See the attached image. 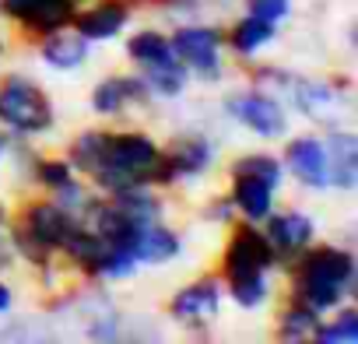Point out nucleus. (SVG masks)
<instances>
[{
  "label": "nucleus",
  "instance_id": "nucleus-8",
  "mask_svg": "<svg viewBox=\"0 0 358 344\" xmlns=\"http://www.w3.org/2000/svg\"><path fill=\"white\" fill-rule=\"evenodd\" d=\"M225 109H229V116L236 123H243L257 137L274 141V137H285L288 134V113L281 109L278 99H271L264 92H236V95H229Z\"/></svg>",
  "mask_w": 358,
  "mask_h": 344
},
{
  "label": "nucleus",
  "instance_id": "nucleus-4",
  "mask_svg": "<svg viewBox=\"0 0 358 344\" xmlns=\"http://www.w3.org/2000/svg\"><path fill=\"white\" fill-rule=\"evenodd\" d=\"M218 148L208 134H179L169 141V148L158 151L155 165V187H172L179 180H197L215 165Z\"/></svg>",
  "mask_w": 358,
  "mask_h": 344
},
{
  "label": "nucleus",
  "instance_id": "nucleus-36",
  "mask_svg": "<svg viewBox=\"0 0 358 344\" xmlns=\"http://www.w3.org/2000/svg\"><path fill=\"white\" fill-rule=\"evenodd\" d=\"M74 4H85V0H74Z\"/></svg>",
  "mask_w": 358,
  "mask_h": 344
},
{
  "label": "nucleus",
  "instance_id": "nucleus-16",
  "mask_svg": "<svg viewBox=\"0 0 358 344\" xmlns=\"http://www.w3.org/2000/svg\"><path fill=\"white\" fill-rule=\"evenodd\" d=\"M327 151V180L334 190L351 194L358 187V137L348 130H330L323 141Z\"/></svg>",
  "mask_w": 358,
  "mask_h": 344
},
{
  "label": "nucleus",
  "instance_id": "nucleus-3",
  "mask_svg": "<svg viewBox=\"0 0 358 344\" xmlns=\"http://www.w3.org/2000/svg\"><path fill=\"white\" fill-rule=\"evenodd\" d=\"M53 99L25 74H8L0 81V127L15 137H39L53 127Z\"/></svg>",
  "mask_w": 358,
  "mask_h": 344
},
{
  "label": "nucleus",
  "instance_id": "nucleus-20",
  "mask_svg": "<svg viewBox=\"0 0 358 344\" xmlns=\"http://www.w3.org/2000/svg\"><path fill=\"white\" fill-rule=\"evenodd\" d=\"M274 36H278V25L246 15V18H239V22L225 32V46H229L236 57L250 60V57H257L267 43H274Z\"/></svg>",
  "mask_w": 358,
  "mask_h": 344
},
{
  "label": "nucleus",
  "instance_id": "nucleus-5",
  "mask_svg": "<svg viewBox=\"0 0 358 344\" xmlns=\"http://www.w3.org/2000/svg\"><path fill=\"white\" fill-rule=\"evenodd\" d=\"M172 53L187 71H194L204 85H215L222 78V50L225 32L218 25H179L172 36Z\"/></svg>",
  "mask_w": 358,
  "mask_h": 344
},
{
  "label": "nucleus",
  "instance_id": "nucleus-29",
  "mask_svg": "<svg viewBox=\"0 0 358 344\" xmlns=\"http://www.w3.org/2000/svg\"><path fill=\"white\" fill-rule=\"evenodd\" d=\"M288 11H292V0H250V8H246V15L264 18V22H271V25L285 22Z\"/></svg>",
  "mask_w": 358,
  "mask_h": 344
},
{
  "label": "nucleus",
  "instance_id": "nucleus-34",
  "mask_svg": "<svg viewBox=\"0 0 358 344\" xmlns=\"http://www.w3.org/2000/svg\"><path fill=\"white\" fill-rule=\"evenodd\" d=\"M8 53V43H4V36H0V57H4Z\"/></svg>",
  "mask_w": 358,
  "mask_h": 344
},
{
  "label": "nucleus",
  "instance_id": "nucleus-2",
  "mask_svg": "<svg viewBox=\"0 0 358 344\" xmlns=\"http://www.w3.org/2000/svg\"><path fill=\"white\" fill-rule=\"evenodd\" d=\"M158 141L148 130H109L102 165L92 172V183L106 194L123 187H155V165H158Z\"/></svg>",
  "mask_w": 358,
  "mask_h": 344
},
{
  "label": "nucleus",
  "instance_id": "nucleus-18",
  "mask_svg": "<svg viewBox=\"0 0 358 344\" xmlns=\"http://www.w3.org/2000/svg\"><path fill=\"white\" fill-rule=\"evenodd\" d=\"M130 253H134L137 264H169L183 253V239H179L165 222H151L134 236Z\"/></svg>",
  "mask_w": 358,
  "mask_h": 344
},
{
  "label": "nucleus",
  "instance_id": "nucleus-32",
  "mask_svg": "<svg viewBox=\"0 0 358 344\" xmlns=\"http://www.w3.org/2000/svg\"><path fill=\"white\" fill-rule=\"evenodd\" d=\"M11 260H15V250L4 243V236H0V274H4V271L11 267Z\"/></svg>",
  "mask_w": 358,
  "mask_h": 344
},
{
  "label": "nucleus",
  "instance_id": "nucleus-13",
  "mask_svg": "<svg viewBox=\"0 0 358 344\" xmlns=\"http://www.w3.org/2000/svg\"><path fill=\"white\" fill-rule=\"evenodd\" d=\"M292 102L302 116L316 120V123H334V109L344 102L348 85L344 81H320V78H299L288 81Z\"/></svg>",
  "mask_w": 358,
  "mask_h": 344
},
{
  "label": "nucleus",
  "instance_id": "nucleus-30",
  "mask_svg": "<svg viewBox=\"0 0 358 344\" xmlns=\"http://www.w3.org/2000/svg\"><path fill=\"white\" fill-rule=\"evenodd\" d=\"M204 215H208V222H218V218H225V222H236V208H232V201H229V197H222V201H211Z\"/></svg>",
  "mask_w": 358,
  "mask_h": 344
},
{
  "label": "nucleus",
  "instance_id": "nucleus-22",
  "mask_svg": "<svg viewBox=\"0 0 358 344\" xmlns=\"http://www.w3.org/2000/svg\"><path fill=\"white\" fill-rule=\"evenodd\" d=\"M316 327H320V313L295 302V299H288V306L278 316V334L274 337L285 341V344H299V341H313Z\"/></svg>",
  "mask_w": 358,
  "mask_h": 344
},
{
  "label": "nucleus",
  "instance_id": "nucleus-15",
  "mask_svg": "<svg viewBox=\"0 0 358 344\" xmlns=\"http://www.w3.org/2000/svg\"><path fill=\"white\" fill-rule=\"evenodd\" d=\"M130 4L127 0H95L88 11H78L74 15V32H81L88 43H106V39H116L127 25H130Z\"/></svg>",
  "mask_w": 358,
  "mask_h": 344
},
{
  "label": "nucleus",
  "instance_id": "nucleus-26",
  "mask_svg": "<svg viewBox=\"0 0 358 344\" xmlns=\"http://www.w3.org/2000/svg\"><path fill=\"white\" fill-rule=\"evenodd\" d=\"M313 341L320 344H358V313L344 302L341 309H334L330 323H320Z\"/></svg>",
  "mask_w": 358,
  "mask_h": 344
},
{
  "label": "nucleus",
  "instance_id": "nucleus-6",
  "mask_svg": "<svg viewBox=\"0 0 358 344\" xmlns=\"http://www.w3.org/2000/svg\"><path fill=\"white\" fill-rule=\"evenodd\" d=\"M271 267H278V264H274V250H271L264 229L253 222L236 225L225 243V253H222V281L271 274Z\"/></svg>",
  "mask_w": 358,
  "mask_h": 344
},
{
  "label": "nucleus",
  "instance_id": "nucleus-19",
  "mask_svg": "<svg viewBox=\"0 0 358 344\" xmlns=\"http://www.w3.org/2000/svg\"><path fill=\"white\" fill-rule=\"evenodd\" d=\"M43 64H50L53 71H78L88 64V39L81 32H50L43 36Z\"/></svg>",
  "mask_w": 358,
  "mask_h": 344
},
{
  "label": "nucleus",
  "instance_id": "nucleus-23",
  "mask_svg": "<svg viewBox=\"0 0 358 344\" xmlns=\"http://www.w3.org/2000/svg\"><path fill=\"white\" fill-rule=\"evenodd\" d=\"M106 134L109 130H85L71 141L67 148V162L74 172H85V176H92V172L102 165V151H106Z\"/></svg>",
  "mask_w": 358,
  "mask_h": 344
},
{
  "label": "nucleus",
  "instance_id": "nucleus-35",
  "mask_svg": "<svg viewBox=\"0 0 358 344\" xmlns=\"http://www.w3.org/2000/svg\"><path fill=\"white\" fill-rule=\"evenodd\" d=\"M151 4H165V0H151Z\"/></svg>",
  "mask_w": 358,
  "mask_h": 344
},
{
  "label": "nucleus",
  "instance_id": "nucleus-24",
  "mask_svg": "<svg viewBox=\"0 0 358 344\" xmlns=\"http://www.w3.org/2000/svg\"><path fill=\"white\" fill-rule=\"evenodd\" d=\"M141 78L148 81V88H151L155 99H176V95H183V88H187V81H190V71L179 64V60H172V64L141 71Z\"/></svg>",
  "mask_w": 358,
  "mask_h": 344
},
{
  "label": "nucleus",
  "instance_id": "nucleus-1",
  "mask_svg": "<svg viewBox=\"0 0 358 344\" xmlns=\"http://www.w3.org/2000/svg\"><path fill=\"white\" fill-rule=\"evenodd\" d=\"M292 299L316 309L320 316L323 313H334L341 309L344 302L355 299V288H358V264H355V253L344 250V246H306L292 264Z\"/></svg>",
  "mask_w": 358,
  "mask_h": 344
},
{
  "label": "nucleus",
  "instance_id": "nucleus-7",
  "mask_svg": "<svg viewBox=\"0 0 358 344\" xmlns=\"http://www.w3.org/2000/svg\"><path fill=\"white\" fill-rule=\"evenodd\" d=\"M0 11H4L22 32L43 39L50 32L71 29L78 4L74 0H0Z\"/></svg>",
  "mask_w": 358,
  "mask_h": 344
},
{
  "label": "nucleus",
  "instance_id": "nucleus-27",
  "mask_svg": "<svg viewBox=\"0 0 358 344\" xmlns=\"http://www.w3.org/2000/svg\"><path fill=\"white\" fill-rule=\"evenodd\" d=\"M232 176H253V180H264L267 187L278 190L281 180H285V165L274 155H243L232 165Z\"/></svg>",
  "mask_w": 358,
  "mask_h": 344
},
{
  "label": "nucleus",
  "instance_id": "nucleus-31",
  "mask_svg": "<svg viewBox=\"0 0 358 344\" xmlns=\"http://www.w3.org/2000/svg\"><path fill=\"white\" fill-rule=\"evenodd\" d=\"M11 306H15V292H11L4 281H0V316L11 313Z\"/></svg>",
  "mask_w": 358,
  "mask_h": 344
},
{
  "label": "nucleus",
  "instance_id": "nucleus-11",
  "mask_svg": "<svg viewBox=\"0 0 358 344\" xmlns=\"http://www.w3.org/2000/svg\"><path fill=\"white\" fill-rule=\"evenodd\" d=\"M36 243H43L46 250L60 253V246L81 229V222L74 215H67L57 201H32L25 204L22 211V222H18Z\"/></svg>",
  "mask_w": 358,
  "mask_h": 344
},
{
  "label": "nucleus",
  "instance_id": "nucleus-9",
  "mask_svg": "<svg viewBox=\"0 0 358 344\" xmlns=\"http://www.w3.org/2000/svg\"><path fill=\"white\" fill-rule=\"evenodd\" d=\"M260 225H264V236L274 250V264H281V267H288L316 239L313 215H306V211H281V215L271 211Z\"/></svg>",
  "mask_w": 358,
  "mask_h": 344
},
{
  "label": "nucleus",
  "instance_id": "nucleus-12",
  "mask_svg": "<svg viewBox=\"0 0 358 344\" xmlns=\"http://www.w3.org/2000/svg\"><path fill=\"white\" fill-rule=\"evenodd\" d=\"M151 88L144 78H134V74H113V78H102L95 88H92V109L99 116H120L127 113L130 106H151Z\"/></svg>",
  "mask_w": 358,
  "mask_h": 344
},
{
  "label": "nucleus",
  "instance_id": "nucleus-21",
  "mask_svg": "<svg viewBox=\"0 0 358 344\" xmlns=\"http://www.w3.org/2000/svg\"><path fill=\"white\" fill-rule=\"evenodd\" d=\"M127 60H130L134 67L148 71V67L172 64L176 53H172V43H169L165 32H158V29H141V32H134V36L127 39Z\"/></svg>",
  "mask_w": 358,
  "mask_h": 344
},
{
  "label": "nucleus",
  "instance_id": "nucleus-25",
  "mask_svg": "<svg viewBox=\"0 0 358 344\" xmlns=\"http://www.w3.org/2000/svg\"><path fill=\"white\" fill-rule=\"evenodd\" d=\"M222 288H229L232 302L239 309H260L271 299V274H257V278H229L222 281Z\"/></svg>",
  "mask_w": 358,
  "mask_h": 344
},
{
  "label": "nucleus",
  "instance_id": "nucleus-28",
  "mask_svg": "<svg viewBox=\"0 0 358 344\" xmlns=\"http://www.w3.org/2000/svg\"><path fill=\"white\" fill-rule=\"evenodd\" d=\"M74 180H78V172L71 169L67 158H39L36 162V183L43 190H50V194H57L60 187H67Z\"/></svg>",
  "mask_w": 358,
  "mask_h": 344
},
{
  "label": "nucleus",
  "instance_id": "nucleus-10",
  "mask_svg": "<svg viewBox=\"0 0 358 344\" xmlns=\"http://www.w3.org/2000/svg\"><path fill=\"white\" fill-rule=\"evenodd\" d=\"M222 309V278L218 274H204L194 285L179 288L169 302V316L183 327H204L208 320H215Z\"/></svg>",
  "mask_w": 358,
  "mask_h": 344
},
{
  "label": "nucleus",
  "instance_id": "nucleus-14",
  "mask_svg": "<svg viewBox=\"0 0 358 344\" xmlns=\"http://www.w3.org/2000/svg\"><path fill=\"white\" fill-rule=\"evenodd\" d=\"M281 165L292 172L302 187H309V190H330L323 141H316V137H292L288 148H285Z\"/></svg>",
  "mask_w": 358,
  "mask_h": 344
},
{
  "label": "nucleus",
  "instance_id": "nucleus-17",
  "mask_svg": "<svg viewBox=\"0 0 358 344\" xmlns=\"http://www.w3.org/2000/svg\"><path fill=\"white\" fill-rule=\"evenodd\" d=\"M274 187H267L264 180H253V176H232V190H229V201L236 208V218H246L253 225H260L271 211H274Z\"/></svg>",
  "mask_w": 358,
  "mask_h": 344
},
{
  "label": "nucleus",
  "instance_id": "nucleus-33",
  "mask_svg": "<svg viewBox=\"0 0 358 344\" xmlns=\"http://www.w3.org/2000/svg\"><path fill=\"white\" fill-rule=\"evenodd\" d=\"M8 222H11V211H8V204H4V201H0V236L8 232Z\"/></svg>",
  "mask_w": 358,
  "mask_h": 344
}]
</instances>
